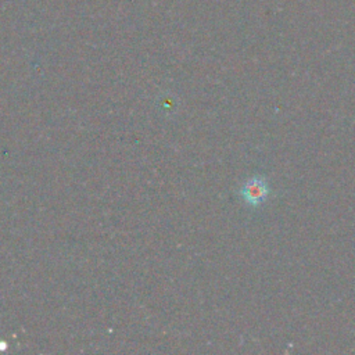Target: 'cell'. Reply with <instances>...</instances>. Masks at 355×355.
Returning <instances> with one entry per match:
<instances>
[{"label":"cell","instance_id":"6da1fadb","mask_svg":"<svg viewBox=\"0 0 355 355\" xmlns=\"http://www.w3.org/2000/svg\"><path fill=\"white\" fill-rule=\"evenodd\" d=\"M269 194H270L269 184L266 179L262 176L250 178L248 180L244 182V184L240 189V196L243 201L250 207L261 205L268 198Z\"/></svg>","mask_w":355,"mask_h":355}]
</instances>
